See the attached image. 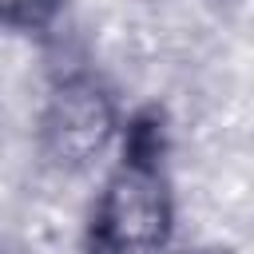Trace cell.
Wrapping results in <instances>:
<instances>
[{
	"instance_id": "cell-1",
	"label": "cell",
	"mask_w": 254,
	"mask_h": 254,
	"mask_svg": "<svg viewBox=\"0 0 254 254\" xmlns=\"http://www.w3.org/2000/svg\"><path fill=\"white\" fill-rule=\"evenodd\" d=\"M163 147L159 111H139L123 131V155L103 179L87 218V246L95 254H159L171 242L175 194Z\"/></svg>"
},
{
	"instance_id": "cell-3",
	"label": "cell",
	"mask_w": 254,
	"mask_h": 254,
	"mask_svg": "<svg viewBox=\"0 0 254 254\" xmlns=\"http://www.w3.org/2000/svg\"><path fill=\"white\" fill-rule=\"evenodd\" d=\"M64 0H0V28L8 32H44L56 24Z\"/></svg>"
},
{
	"instance_id": "cell-2",
	"label": "cell",
	"mask_w": 254,
	"mask_h": 254,
	"mask_svg": "<svg viewBox=\"0 0 254 254\" xmlns=\"http://www.w3.org/2000/svg\"><path fill=\"white\" fill-rule=\"evenodd\" d=\"M119 103L87 71L64 75L40 111V151L60 171H91L119 139Z\"/></svg>"
},
{
	"instance_id": "cell-4",
	"label": "cell",
	"mask_w": 254,
	"mask_h": 254,
	"mask_svg": "<svg viewBox=\"0 0 254 254\" xmlns=\"http://www.w3.org/2000/svg\"><path fill=\"white\" fill-rule=\"evenodd\" d=\"M187 254H230V250H222V246H194V250H187Z\"/></svg>"
}]
</instances>
